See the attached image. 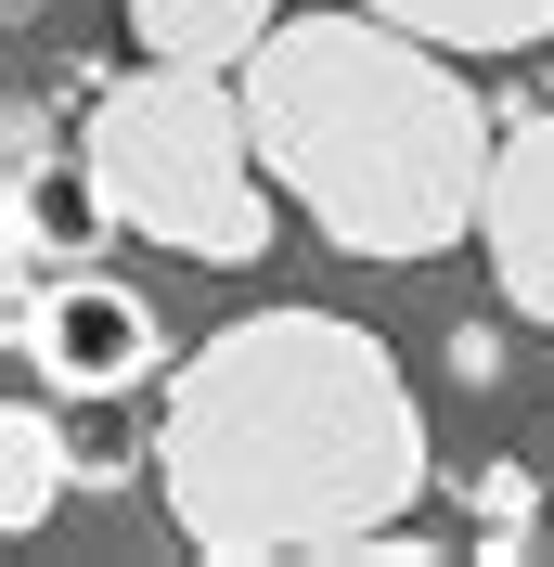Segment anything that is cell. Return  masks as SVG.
<instances>
[{
    "mask_svg": "<svg viewBox=\"0 0 554 567\" xmlns=\"http://www.w3.org/2000/svg\"><path fill=\"white\" fill-rule=\"evenodd\" d=\"M155 491L207 567L271 555H361L425 503V400L387 336L336 310H245L168 374L155 413Z\"/></svg>",
    "mask_w": 554,
    "mask_h": 567,
    "instance_id": "1",
    "label": "cell"
},
{
    "mask_svg": "<svg viewBox=\"0 0 554 567\" xmlns=\"http://www.w3.org/2000/svg\"><path fill=\"white\" fill-rule=\"evenodd\" d=\"M245 116L271 155L284 207L310 219L336 258H451L490 207V116L464 91L439 39H413L400 13L348 0V13H284L245 65Z\"/></svg>",
    "mask_w": 554,
    "mask_h": 567,
    "instance_id": "2",
    "label": "cell"
},
{
    "mask_svg": "<svg viewBox=\"0 0 554 567\" xmlns=\"http://www.w3.org/2000/svg\"><path fill=\"white\" fill-rule=\"evenodd\" d=\"M78 181L104 194V233L168 258H207L245 271L271 258V155H258V116H245V78L219 65H155L91 91V130H78Z\"/></svg>",
    "mask_w": 554,
    "mask_h": 567,
    "instance_id": "3",
    "label": "cell"
},
{
    "mask_svg": "<svg viewBox=\"0 0 554 567\" xmlns=\"http://www.w3.org/2000/svg\"><path fill=\"white\" fill-rule=\"evenodd\" d=\"M13 361H27L52 400H130V388H155L168 374V322H155V297L142 284H116V271H52V284H27L13 297Z\"/></svg>",
    "mask_w": 554,
    "mask_h": 567,
    "instance_id": "4",
    "label": "cell"
},
{
    "mask_svg": "<svg viewBox=\"0 0 554 567\" xmlns=\"http://www.w3.org/2000/svg\"><path fill=\"white\" fill-rule=\"evenodd\" d=\"M478 246H490V284H503V310L554 336V104H542V116H503V142H490Z\"/></svg>",
    "mask_w": 554,
    "mask_h": 567,
    "instance_id": "5",
    "label": "cell"
},
{
    "mask_svg": "<svg viewBox=\"0 0 554 567\" xmlns=\"http://www.w3.org/2000/svg\"><path fill=\"white\" fill-rule=\"evenodd\" d=\"M271 27H284L271 0H130V39L155 52V65H219V78L258 65Z\"/></svg>",
    "mask_w": 554,
    "mask_h": 567,
    "instance_id": "6",
    "label": "cell"
},
{
    "mask_svg": "<svg viewBox=\"0 0 554 567\" xmlns=\"http://www.w3.org/2000/svg\"><path fill=\"white\" fill-rule=\"evenodd\" d=\"M52 503H65V425H52V400H13L0 413V529L13 542L52 529Z\"/></svg>",
    "mask_w": 554,
    "mask_h": 567,
    "instance_id": "7",
    "label": "cell"
},
{
    "mask_svg": "<svg viewBox=\"0 0 554 567\" xmlns=\"http://www.w3.org/2000/svg\"><path fill=\"white\" fill-rule=\"evenodd\" d=\"M375 13H400L439 52H542L554 39V0H375Z\"/></svg>",
    "mask_w": 554,
    "mask_h": 567,
    "instance_id": "8",
    "label": "cell"
},
{
    "mask_svg": "<svg viewBox=\"0 0 554 567\" xmlns=\"http://www.w3.org/2000/svg\"><path fill=\"white\" fill-rule=\"evenodd\" d=\"M542 491H554V477H516V464H478V477H464V516H478V555H490V567H516V555H529Z\"/></svg>",
    "mask_w": 554,
    "mask_h": 567,
    "instance_id": "9",
    "label": "cell"
},
{
    "mask_svg": "<svg viewBox=\"0 0 554 567\" xmlns=\"http://www.w3.org/2000/svg\"><path fill=\"white\" fill-rule=\"evenodd\" d=\"M451 374H464V388H490V374H503V336H490V322H464V336H451Z\"/></svg>",
    "mask_w": 554,
    "mask_h": 567,
    "instance_id": "10",
    "label": "cell"
},
{
    "mask_svg": "<svg viewBox=\"0 0 554 567\" xmlns=\"http://www.w3.org/2000/svg\"><path fill=\"white\" fill-rule=\"evenodd\" d=\"M542 477H554V464H542Z\"/></svg>",
    "mask_w": 554,
    "mask_h": 567,
    "instance_id": "11",
    "label": "cell"
}]
</instances>
